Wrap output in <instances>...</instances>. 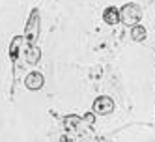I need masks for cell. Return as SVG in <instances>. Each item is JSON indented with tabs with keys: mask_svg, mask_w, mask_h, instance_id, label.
<instances>
[{
	"mask_svg": "<svg viewBox=\"0 0 155 142\" xmlns=\"http://www.w3.org/2000/svg\"><path fill=\"white\" fill-rule=\"evenodd\" d=\"M140 17H142V9H140V6H138V4L129 2V4H125L124 8L120 9V21H121L124 25L135 26V25H138Z\"/></svg>",
	"mask_w": 155,
	"mask_h": 142,
	"instance_id": "cell-1",
	"label": "cell"
},
{
	"mask_svg": "<svg viewBox=\"0 0 155 142\" xmlns=\"http://www.w3.org/2000/svg\"><path fill=\"white\" fill-rule=\"evenodd\" d=\"M39 34V15H38V9H34L26 23V30H25V41L28 45H34V41L38 39Z\"/></svg>",
	"mask_w": 155,
	"mask_h": 142,
	"instance_id": "cell-2",
	"label": "cell"
},
{
	"mask_svg": "<svg viewBox=\"0 0 155 142\" xmlns=\"http://www.w3.org/2000/svg\"><path fill=\"white\" fill-rule=\"evenodd\" d=\"M114 111V101L107 95H99L97 99L94 101V112L99 116H107Z\"/></svg>",
	"mask_w": 155,
	"mask_h": 142,
	"instance_id": "cell-3",
	"label": "cell"
},
{
	"mask_svg": "<svg viewBox=\"0 0 155 142\" xmlns=\"http://www.w3.org/2000/svg\"><path fill=\"white\" fill-rule=\"evenodd\" d=\"M25 86H26L28 90H32V92H36V90L43 88V75L38 73V71L28 73V75H26V79H25Z\"/></svg>",
	"mask_w": 155,
	"mask_h": 142,
	"instance_id": "cell-4",
	"label": "cell"
},
{
	"mask_svg": "<svg viewBox=\"0 0 155 142\" xmlns=\"http://www.w3.org/2000/svg\"><path fill=\"white\" fill-rule=\"evenodd\" d=\"M103 21H105L107 25H110V26L118 25V23H120V9H116L114 6L107 8L105 12H103Z\"/></svg>",
	"mask_w": 155,
	"mask_h": 142,
	"instance_id": "cell-5",
	"label": "cell"
},
{
	"mask_svg": "<svg viewBox=\"0 0 155 142\" xmlns=\"http://www.w3.org/2000/svg\"><path fill=\"white\" fill-rule=\"evenodd\" d=\"M131 38H133V41H144L146 39V28H144L142 25H135L131 28Z\"/></svg>",
	"mask_w": 155,
	"mask_h": 142,
	"instance_id": "cell-6",
	"label": "cell"
},
{
	"mask_svg": "<svg viewBox=\"0 0 155 142\" xmlns=\"http://www.w3.org/2000/svg\"><path fill=\"white\" fill-rule=\"evenodd\" d=\"M39 56H41V51L36 45H30L28 51H26V62L28 64H38L39 62Z\"/></svg>",
	"mask_w": 155,
	"mask_h": 142,
	"instance_id": "cell-7",
	"label": "cell"
},
{
	"mask_svg": "<svg viewBox=\"0 0 155 142\" xmlns=\"http://www.w3.org/2000/svg\"><path fill=\"white\" fill-rule=\"evenodd\" d=\"M77 125H81V120L77 118V116H68V118H65V127H69V129L75 131Z\"/></svg>",
	"mask_w": 155,
	"mask_h": 142,
	"instance_id": "cell-8",
	"label": "cell"
},
{
	"mask_svg": "<svg viewBox=\"0 0 155 142\" xmlns=\"http://www.w3.org/2000/svg\"><path fill=\"white\" fill-rule=\"evenodd\" d=\"M94 118H95V116H94L92 112H90V114H84V116L81 118V124H84V125H92V124H94Z\"/></svg>",
	"mask_w": 155,
	"mask_h": 142,
	"instance_id": "cell-9",
	"label": "cell"
}]
</instances>
